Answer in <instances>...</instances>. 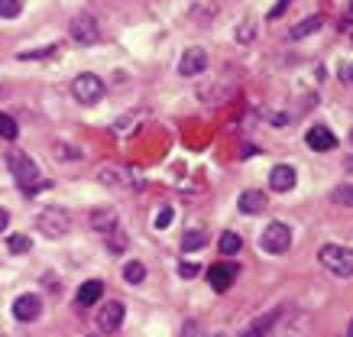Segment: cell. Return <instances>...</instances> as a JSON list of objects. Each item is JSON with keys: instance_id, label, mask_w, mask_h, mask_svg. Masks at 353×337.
Instances as JSON below:
<instances>
[{"instance_id": "obj_1", "label": "cell", "mask_w": 353, "mask_h": 337, "mask_svg": "<svg viewBox=\"0 0 353 337\" xmlns=\"http://www.w3.org/2000/svg\"><path fill=\"white\" fill-rule=\"evenodd\" d=\"M10 169H13V178H17V185L32 195V192H39L46 188V182L39 178V165L32 163L30 156H23V152H10Z\"/></svg>"}, {"instance_id": "obj_2", "label": "cell", "mask_w": 353, "mask_h": 337, "mask_svg": "<svg viewBox=\"0 0 353 337\" xmlns=\"http://www.w3.org/2000/svg\"><path fill=\"white\" fill-rule=\"evenodd\" d=\"M321 263L334 272V276L347 279V276H353V247H337V243H327V247H321Z\"/></svg>"}, {"instance_id": "obj_3", "label": "cell", "mask_w": 353, "mask_h": 337, "mask_svg": "<svg viewBox=\"0 0 353 337\" xmlns=\"http://www.w3.org/2000/svg\"><path fill=\"white\" fill-rule=\"evenodd\" d=\"M259 247L266 253H272V256H279V253H285L292 247V230L289 224H282V221H272L266 230H263V237H259Z\"/></svg>"}, {"instance_id": "obj_4", "label": "cell", "mask_w": 353, "mask_h": 337, "mask_svg": "<svg viewBox=\"0 0 353 337\" xmlns=\"http://www.w3.org/2000/svg\"><path fill=\"white\" fill-rule=\"evenodd\" d=\"M39 230H43L46 237H65L68 234V227H72V218H68V211L65 207H46V211H39Z\"/></svg>"}, {"instance_id": "obj_5", "label": "cell", "mask_w": 353, "mask_h": 337, "mask_svg": "<svg viewBox=\"0 0 353 337\" xmlns=\"http://www.w3.org/2000/svg\"><path fill=\"white\" fill-rule=\"evenodd\" d=\"M72 94H75V101H81V104H97L101 94H104V81L97 75H91V72H85V75H78L75 81H72Z\"/></svg>"}, {"instance_id": "obj_6", "label": "cell", "mask_w": 353, "mask_h": 337, "mask_svg": "<svg viewBox=\"0 0 353 337\" xmlns=\"http://www.w3.org/2000/svg\"><path fill=\"white\" fill-rule=\"evenodd\" d=\"M68 33H72L75 43L94 45L97 39H101V26H97V20L91 17V13H78L75 20H72V26H68Z\"/></svg>"}, {"instance_id": "obj_7", "label": "cell", "mask_w": 353, "mask_h": 337, "mask_svg": "<svg viewBox=\"0 0 353 337\" xmlns=\"http://www.w3.org/2000/svg\"><path fill=\"white\" fill-rule=\"evenodd\" d=\"M204 68H208V52L204 49H185L182 59H179V72L185 78H194V75H201Z\"/></svg>"}, {"instance_id": "obj_8", "label": "cell", "mask_w": 353, "mask_h": 337, "mask_svg": "<svg viewBox=\"0 0 353 337\" xmlns=\"http://www.w3.org/2000/svg\"><path fill=\"white\" fill-rule=\"evenodd\" d=\"M120 325H123V305L120 302H108L97 312V327H101L104 334H114Z\"/></svg>"}, {"instance_id": "obj_9", "label": "cell", "mask_w": 353, "mask_h": 337, "mask_svg": "<svg viewBox=\"0 0 353 337\" xmlns=\"http://www.w3.org/2000/svg\"><path fill=\"white\" fill-rule=\"evenodd\" d=\"M234 279H236V266H230V263H217V266L208 269V283H211L214 292H227L234 285Z\"/></svg>"}, {"instance_id": "obj_10", "label": "cell", "mask_w": 353, "mask_h": 337, "mask_svg": "<svg viewBox=\"0 0 353 337\" xmlns=\"http://www.w3.org/2000/svg\"><path fill=\"white\" fill-rule=\"evenodd\" d=\"M13 315H17V321H36V318L43 315L39 295H20V298L13 302Z\"/></svg>"}, {"instance_id": "obj_11", "label": "cell", "mask_w": 353, "mask_h": 337, "mask_svg": "<svg viewBox=\"0 0 353 337\" xmlns=\"http://www.w3.org/2000/svg\"><path fill=\"white\" fill-rule=\"evenodd\" d=\"M295 182H299V175H295L292 165H276V169L269 172V185H272V192H292Z\"/></svg>"}, {"instance_id": "obj_12", "label": "cell", "mask_w": 353, "mask_h": 337, "mask_svg": "<svg viewBox=\"0 0 353 337\" xmlns=\"http://www.w3.org/2000/svg\"><path fill=\"white\" fill-rule=\"evenodd\" d=\"M305 140H308L311 150H318V152H331L334 146H337V136H334L327 127H311V130L305 133Z\"/></svg>"}, {"instance_id": "obj_13", "label": "cell", "mask_w": 353, "mask_h": 337, "mask_svg": "<svg viewBox=\"0 0 353 337\" xmlns=\"http://www.w3.org/2000/svg\"><path fill=\"white\" fill-rule=\"evenodd\" d=\"M91 227H94L97 234L117 230V211H114V207H94V211H91Z\"/></svg>"}, {"instance_id": "obj_14", "label": "cell", "mask_w": 353, "mask_h": 337, "mask_svg": "<svg viewBox=\"0 0 353 337\" xmlns=\"http://www.w3.org/2000/svg\"><path fill=\"white\" fill-rule=\"evenodd\" d=\"M101 295H104V283H97V279H91V283H85L81 289H78L75 305H78V308H91L94 302H101Z\"/></svg>"}, {"instance_id": "obj_15", "label": "cell", "mask_w": 353, "mask_h": 337, "mask_svg": "<svg viewBox=\"0 0 353 337\" xmlns=\"http://www.w3.org/2000/svg\"><path fill=\"white\" fill-rule=\"evenodd\" d=\"M240 211L243 214H263L266 211V195L263 192H243L240 195Z\"/></svg>"}, {"instance_id": "obj_16", "label": "cell", "mask_w": 353, "mask_h": 337, "mask_svg": "<svg viewBox=\"0 0 353 337\" xmlns=\"http://www.w3.org/2000/svg\"><path fill=\"white\" fill-rule=\"evenodd\" d=\"M104 185H137V175L123 172V169H101V175H97Z\"/></svg>"}, {"instance_id": "obj_17", "label": "cell", "mask_w": 353, "mask_h": 337, "mask_svg": "<svg viewBox=\"0 0 353 337\" xmlns=\"http://www.w3.org/2000/svg\"><path fill=\"white\" fill-rule=\"evenodd\" d=\"M314 30H321V17H308V20H301L299 26H292L289 39H305V36H311Z\"/></svg>"}, {"instance_id": "obj_18", "label": "cell", "mask_w": 353, "mask_h": 337, "mask_svg": "<svg viewBox=\"0 0 353 337\" xmlns=\"http://www.w3.org/2000/svg\"><path fill=\"white\" fill-rule=\"evenodd\" d=\"M217 247H221V253H224V256H236V253H240V247H243V240H240V234H234V230H224Z\"/></svg>"}, {"instance_id": "obj_19", "label": "cell", "mask_w": 353, "mask_h": 337, "mask_svg": "<svg viewBox=\"0 0 353 337\" xmlns=\"http://www.w3.org/2000/svg\"><path fill=\"white\" fill-rule=\"evenodd\" d=\"M123 279H127L130 285H139V283H143V279H146V266H143V263H139V260L127 263V266H123Z\"/></svg>"}, {"instance_id": "obj_20", "label": "cell", "mask_w": 353, "mask_h": 337, "mask_svg": "<svg viewBox=\"0 0 353 337\" xmlns=\"http://www.w3.org/2000/svg\"><path fill=\"white\" fill-rule=\"evenodd\" d=\"M204 240H208V234L204 230H188L182 237V250H201Z\"/></svg>"}, {"instance_id": "obj_21", "label": "cell", "mask_w": 353, "mask_h": 337, "mask_svg": "<svg viewBox=\"0 0 353 337\" xmlns=\"http://www.w3.org/2000/svg\"><path fill=\"white\" fill-rule=\"evenodd\" d=\"M17 133H20L17 120H13L10 114H0V136H3V140H17Z\"/></svg>"}, {"instance_id": "obj_22", "label": "cell", "mask_w": 353, "mask_h": 337, "mask_svg": "<svg viewBox=\"0 0 353 337\" xmlns=\"http://www.w3.org/2000/svg\"><path fill=\"white\" fill-rule=\"evenodd\" d=\"M20 10H23V0H0V17H3V20L20 17Z\"/></svg>"}, {"instance_id": "obj_23", "label": "cell", "mask_w": 353, "mask_h": 337, "mask_svg": "<svg viewBox=\"0 0 353 337\" xmlns=\"http://www.w3.org/2000/svg\"><path fill=\"white\" fill-rule=\"evenodd\" d=\"M7 247H10V253H26L32 247V240L26 237V234H13V237L7 240Z\"/></svg>"}, {"instance_id": "obj_24", "label": "cell", "mask_w": 353, "mask_h": 337, "mask_svg": "<svg viewBox=\"0 0 353 337\" xmlns=\"http://www.w3.org/2000/svg\"><path fill=\"white\" fill-rule=\"evenodd\" d=\"M108 250L110 253H123V250H127V237H123L120 230H110V234H108Z\"/></svg>"}, {"instance_id": "obj_25", "label": "cell", "mask_w": 353, "mask_h": 337, "mask_svg": "<svg viewBox=\"0 0 353 337\" xmlns=\"http://www.w3.org/2000/svg\"><path fill=\"white\" fill-rule=\"evenodd\" d=\"M334 201H337V205H343V207H353V185L337 188V192H334Z\"/></svg>"}, {"instance_id": "obj_26", "label": "cell", "mask_w": 353, "mask_h": 337, "mask_svg": "<svg viewBox=\"0 0 353 337\" xmlns=\"http://www.w3.org/2000/svg\"><path fill=\"white\" fill-rule=\"evenodd\" d=\"M169 224H172V207L165 205V207L159 211V214H156V221H152V227H156V230H165Z\"/></svg>"}, {"instance_id": "obj_27", "label": "cell", "mask_w": 353, "mask_h": 337, "mask_svg": "<svg viewBox=\"0 0 353 337\" xmlns=\"http://www.w3.org/2000/svg\"><path fill=\"white\" fill-rule=\"evenodd\" d=\"M59 52V45H46V49H32V52H20V59H46V55H55Z\"/></svg>"}, {"instance_id": "obj_28", "label": "cell", "mask_w": 353, "mask_h": 337, "mask_svg": "<svg viewBox=\"0 0 353 337\" xmlns=\"http://www.w3.org/2000/svg\"><path fill=\"white\" fill-rule=\"evenodd\" d=\"M269 325H272V318H266V321H259V325H253L243 337H263V334H266V327H269Z\"/></svg>"}, {"instance_id": "obj_29", "label": "cell", "mask_w": 353, "mask_h": 337, "mask_svg": "<svg viewBox=\"0 0 353 337\" xmlns=\"http://www.w3.org/2000/svg\"><path fill=\"white\" fill-rule=\"evenodd\" d=\"M179 276H182V279H194V276H198V263H182V266H179Z\"/></svg>"}, {"instance_id": "obj_30", "label": "cell", "mask_w": 353, "mask_h": 337, "mask_svg": "<svg viewBox=\"0 0 353 337\" xmlns=\"http://www.w3.org/2000/svg\"><path fill=\"white\" fill-rule=\"evenodd\" d=\"M289 3H292V0H279L276 7H272V10H269V20H279V17H282V13L289 10Z\"/></svg>"}, {"instance_id": "obj_31", "label": "cell", "mask_w": 353, "mask_h": 337, "mask_svg": "<svg viewBox=\"0 0 353 337\" xmlns=\"http://www.w3.org/2000/svg\"><path fill=\"white\" fill-rule=\"evenodd\" d=\"M337 75H341L343 85H353V65H350V62H347V65H341V72H337Z\"/></svg>"}, {"instance_id": "obj_32", "label": "cell", "mask_w": 353, "mask_h": 337, "mask_svg": "<svg viewBox=\"0 0 353 337\" xmlns=\"http://www.w3.org/2000/svg\"><path fill=\"white\" fill-rule=\"evenodd\" d=\"M59 156H65V159H75V156H81V152L68 150V143H59Z\"/></svg>"}, {"instance_id": "obj_33", "label": "cell", "mask_w": 353, "mask_h": 337, "mask_svg": "<svg viewBox=\"0 0 353 337\" xmlns=\"http://www.w3.org/2000/svg\"><path fill=\"white\" fill-rule=\"evenodd\" d=\"M7 224H10V214H7V211H3V207H0V234H3V230H7Z\"/></svg>"}, {"instance_id": "obj_34", "label": "cell", "mask_w": 353, "mask_h": 337, "mask_svg": "<svg viewBox=\"0 0 353 337\" xmlns=\"http://www.w3.org/2000/svg\"><path fill=\"white\" fill-rule=\"evenodd\" d=\"M343 165H347V172H353V156H350V159H347V163H343Z\"/></svg>"}, {"instance_id": "obj_35", "label": "cell", "mask_w": 353, "mask_h": 337, "mask_svg": "<svg viewBox=\"0 0 353 337\" xmlns=\"http://www.w3.org/2000/svg\"><path fill=\"white\" fill-rule=\"evenodd\" d=\"M350 17H353V3H350Z\"/></svg>"}, {"instance_id": "obj_36", "label": "cell", "mask_w": 353, "mask_h": 337, "mask_svg": "<svg viewBox=\"0 0 353 337\" xmlns=\"http://www.w3.org/2000/svg\"><path fill=\"white\" fill-rule=\"evenodd\" d=\"M350 140H353V133H350Z\"/></svg>"}]
</instances>
